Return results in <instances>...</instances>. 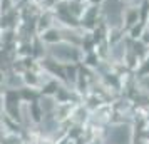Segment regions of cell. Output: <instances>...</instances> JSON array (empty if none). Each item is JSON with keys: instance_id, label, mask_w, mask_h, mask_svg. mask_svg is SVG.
<instances>
[{"instance_id": "obj_1", "label": "cell", "mask_w": 149, "mask_h": 144, "mask_svg": "<svg viewBox=\"0 0 149 144\" xmlns=\"http://www.w3.org/2000/svg\"><path fill=\"white\" fill-rule=\"evenodd\" d=\"M111 144H131V127L129 126H116L109 132Z\"/></svg>"}, {"instance_id": "obj_2", "label": "cell", "mask_w": 149, "mask_h": 144, "mask_svg": "<svg viewBox=\"0 0 149 144\" xmlns=\"http://www.w3.org/2000/svg\"><path fill=\"white\" fill-rule=\"evenodd\" d=\"M141 86L149 92V74H148V76H144V77L141 79Z\"/></svg>"}]
</instances>
